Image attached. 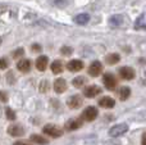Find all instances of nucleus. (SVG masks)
Here are the masks:
<instances>
[{"label": "nucleus", "mask_w": 146, "mask_h": 145, "mask_svg": "<svg viewBox=\"0 0 146 145\" xmlns=\"http://www.w3.org/2000/svg\"><path fill=\"white\" fill-rule=\"evenodd\" d=\"M42 132L45 134V135L50 136V138H60L62 135H63V130H62L60 127H58V126L55 125H46L44 126L42 128Z\"/></svg>", "instance_id": "1"}, {"label": "nucleus", "mask_w": 146, "mask_h": 145, "mask_svg": "<svg viewBox=\"0 0 146 145\" xmlns=\"http://www.w3.org/2000/svg\"><path fill=\"white\" fill-rule=\"evenodd\" d=\"M127 131H128V125H127V123H121V125H117L109 130V136H111V138H118V136L126 134Z\"/></svg>", "instance_id": "2"}, {"label": "nucleus", "mask_w": 146, "mask_h": 145, "mask_svg": "<svg viewBox=\"0 0 146 145\" xmlns=\"http://www.w3.org/2000/svg\"><path fill=\"white\" fill-rule=\"evenodd\" d=\"M99 112L98 109H96L95 107H87L85 110H83L82 116H81V118L85 121H87V122H91V121H95L96 117H98Z\"/></svg>", "instance_id": "3"}, {"label": "nucleus", "mask_w": 146, "mask_h": 145, "mask_svg": "<svg viewBox=\"0 0 146 145\" xmlns=\"http://www.w3.org/2000/svg\"><path fill=\"white\" fill-rule=\"evenodd\" d=\"M103 82H104V86H105L108 90H114L115 89V86H117V78L111 73H105L104 74Z\"/></svg>", "instance_id": "4"}, {"label": "nucleus", "mask_w": 146, "mask_h": 145, "mask_svg": "<svg viewBox=\"0 0 146 145\" xmlns=\"http://www.w3.org/2000/svg\"><path fill=\"white\" fill-rule=\"evenodd\" d=\"M119 76H121L123 80L129 81V80H133L135 78L136 72H135V69L131 68V67H122V68L119 69Z\"/></svg>", "instance_id": "5"}, {"label": "nucleus", "mask_w": 146, "mask_h": 145, "mask_svg": "<svg viewBox=\"0 0 146 145\" xmlns=\"http://www.w3.org/2000/svg\"><path fill=\"white\" fill-rule=\"evenodd\" d=\"M82 126V118H72V120L67 121L66 125H64V128L67 131H74L77 128H80Z\"/></svg>", "instance_id": "6"}, {"label": "nucleus", "mask_w": 146, "mask_h": 145, "mask_svg": "<svg viewBox=\"0 0 146 145\" xmlns=\"http://www.w3.org/2000/svg\"><path fill=\"white\" fill-rule=\"evenodd\" d=\"M101 71H103V64H101L99 61L92 62L91 66L88 67V74L92 77H98L99 74L101 73Z\"/></svg>", "instance_id": "7"}, {"label": "nucleus", "mask_w": 146, "mask_h": 145, "mask_svg": "<svg viewBox=\"0 0 146 145\" xmlns=\"http://www.w3.org/2000/svg\"><path fill=\"white\" fill-rule=\"evenodd\" d=\"M100 92H101V89L98 85H91V86H87L83 90V95H85L86 98H95V96H98Z\"/></svg>", "instance_id": "8"}, {"label": "nucleus", "mask_w": 146, "mask_h": 145, "mask_svg": "<svg viewBox=\"0 0 146 145\" xmlns=\"http://www.w3.org/2000/svg\"><path fill=\"white\" fill-rule=\"evenodd\" d=\"M83 100L82 98H81V95H73L68 99V102H67V105H68L71 109H77V108H80L81 105H82Z\"/></svg>", "instance_id": "9"}, {"label": "nucleus", "mask_w": 146, "mask_h": 145, "mask_svg": "<svg viewBox=\"0 0 146 145\" xmlns=\"http://www.w3.org/2000/svg\"><path fill=\"white\" fill-rule=\"evenodd\" d=\"M8 134L12 136H22L23 134H25V128L22 127L21 125H12L8 127Z\"/></svg>", "instance_id": "10"}, {"label": "nucleus", "mask_w": 146, "mask_h": 145, "mask_svg": "<svg viewBox=\"0 0 146 145\" xmlns=\"http://www.w3.org/2000/svg\"><path fill=\"white\" fill-rule=\"evenodd\" d=\"M67 68H68L71 72H78V71H81V69L83 68V62L78 61V59H73V61L68 62Z\"/></svg>", "instance_id": "11"}, {"label": "nucleus", "mask_w": 146, "mask_h": 145, "mask_svg": "<svg viewBox=\"0 0 146 145\" xmlns=\"http://www.w3.org/2000/svg\"><path fill=\"white\" fill-rule=\"evenodd\" d=\"M48 63H49V59L46 55H40L37 59H36V68L38 69L40 72H44L48 67Z\"/></svg>", "instance_id": "12"}, {"label": "nucleus", "mask_w": 146, "mask_h": 145, "mask_svg": "<svg viewBox=\"0 0 146 145\" xmlns=\"http://www.w3.org/2000/svg\"><path fill=\"white\" fill-rule=\"evenodd\" d=\"M54 90L58 94H62L67 90V82L64 78H56L55 82H54Z\"/></svg>", "instance_id": "13"}, {"label": "nucleus", "mask_w": 146, "mask_h": 145, "mask_svg": "<svg viewBox=\"0 0 146 145\" xmlns=\"http://www.w3.org/2000/svg\"><path fill=\"white\" fill-rule=\"evenodd\" d=\"M17 69L19 72H23V73H27L31 69V62L28 59H21L17 63Z\"/></svg>", "instance_id": "14"}, {"label": "nucleus", "mask_w": 146, "mask_h": 145, "mask_svg": "<svg viewBox=\"0 0 146 145\" xmlns=\"http://www.w3.org/2000/svg\"><path fill=\"white\" fill-rule=\"evenodd\" d=\"M99 105L103 108H113L114 105H115V102H114V99L110 96H104L99 100Z\"/></svg>", "instance_id": "15"}, {"label": "nucleus", "mask_w": 146, "mask_h": 145, "mask_svg": "<svg viewBox=\"0 0 146 145\" xmlns=\"http://www.w3.org/2000/svg\"><path fill=\"white\" fill-rule=\"evenodd\" d=\"M135 28L136 30H146V13H142L135 22Z\"/></svg>", "instance_id": "16"}, {"label": "nucleus", "mask_w": 146, "mask_h": 145, "mask_svg": "<svg viewBox=\"0 0 146 145\" xmlns=\"http://www.w3.org/2000/svg\"><path fill=\"white\" fill-rule=\"evenodd\" d=\"M88 21H90V15L87 13H81V14H77L74 17V22L77 25H86Z\"/></svg>", "instance_id": "17"}, {"label": "nucleus", "mask_w": 146, "mask_h": 145, "mask_svg": "<svg viewBox=\"0 0 146 145\" xmlns=\"http://www.w3.org/2000/svg\"><path fill=\"white\" fill-rule=\"evenodd\" d=\"M51 71H53V73H55V74L62 73V72H63V64H62V62L54 61L53 63H51Z\"/></svg>", "instance_id": "18"}, {"label": "nucleus", "mask_w": 146, "mask_h": 145, "mask_svg": "<svg viewBox=\"0 0 146 145\" xmlns=\"http://www.w3.org/2000/svg\"><path fill=\"white\" fill-rule=\"evenodd\" d=\"M118 95H119V99L121 100H127L129 98V95H131V90H129V87L123 86L121 90H119Z\"/></svg>", "instance_id": "19"}, {"label": "nucleus", "mask_w": 146, "mask_h": 145, "mask_svg": "<svg viewBox=\"0 0 146 145\" xmlns=\"http://www.w3.org/2000/svg\"><path fill=\"white\" fill-rule=\"evenodd\" d=\"M119 59H121V57H119V54L117 53H113V54H109V55H106L105 61L108 64H115L119 62Z\"/></svg>", "instance_id": "20"}, {"label": "nucleus", "mask_w": 146, "mask_h": 145, "mask_svg": "<svg viewBox=\"0 0 146 145\" xmlns=\"http://www.w3.org/2000/svg\"><path fill=\"white\" fill-rule=\"evenodd\" d=\"M122 21H123V18H122L121 14H114V15H111V17L109 18V23H110L111 26L122 25Z\"/></svg>", "instance_id": "21"}, {"label": "nucleus", "mask_w": 146, "mask_h": 145, "mask_svg": "<svg viewBox=\"0 0 146 145\" xmlns=\"http://www.w3.org/2000/svg\"><path fill=\"white\" fill-rule=\"evenodd\" d=\"M31 141H33V143H36V144H40V145L48 144V140L40 135H31Z\"/></svg>", "instance_id": "22"}, {"label": "nucleus", "mask_w": 146, "mask_h": 145, "mask_svg": "<svg viewBox=\"0 0 146 145\" xmlns=\"http://www.w3.org/2000/svg\"><path fill=\"white\" fill-rule=\"evenodd\" d=\"M85 82H86V78L85 77H76L74 80H73V86H76V87H81V86H83L85 85Z\"/></svg>", "instance_id": "23"}, {"label": "nucleus", "mask_w": 146, "mask_h": 145, "mask_svg": "<svg viewBox=\"0 0 146 145\" xmlns=\"http://www.w3.org/2000/svg\"><path fill=\"white\" fill-rule=\"evenodd\" d=\"M60 51H62V54H63V55H69V54L73 51V49L69 48V46H63V48L60 49Z\"/></svg>", "instance_id": "24"}, {"label": "nucleus", "mask_w": 146, "mask_h": 145, "mask_svg": "<svg viewBox=\"0 0 146 145\" xmlns=\"http://www.w3.org/2000/svg\"><path fill=\"white\" fill-rule=\"evenodd\" d=\"M23 54H25V50H23L22 48H21V49H17V50L13 53V58L17 59V58H19V57H22Z\"/></svg>", "instance_id": "25"}, {"label": "nucleus", "mask_w": 146, "mask_h": 145, "mask_svg": "<svg viewBox=\"0 0 146 145\" xmlns=\"http://www.w3.org/2000/svg\"><path fill=\"white\" fill-rule=\"evenodd\" d=\"M7 117L9 118L10 121H15V113L13 112L12 109H9V108H8V109H7Z\"/></svg>", "instance_id": "26"}, {"label": "nucleus", "mask_w": 146, "mask_h": 145, "mask_svg": "<svg viewBox=\"0 0 146 145\" xmlns=\"http://www.w3.org/2000/svg\"><path fill=\"white\" fill-rule=\"evenodd\" d=\"M46 90H48V81H42L41 85H40V91L45 92Z\"/></svg>", "instance_id": "27"}, {"label": "nucleus", "mask_w": 146, "mask_h": 145, "mask_svg": "<svg viewBox=\"0 0 146 145\" xmlns=\"http://www.w3.org/2000/svg\"><path fill=\"white\" fill-rule=\"evenodd\" d=\"M54 4H56L58 7H60V5H64L67 3V0H53Z\"/></svg>", "instance_id": "28"}, {"label": "nucleus", "mask_w": 146, "mask_h": 145, "mask_svg": "<svg viewBox=\"0 0 146 145\" xmlns=\"http://www.w3.org/2000/svg\"><path fill=\"white\" fill-rule=\"evenodd\" d=\"M13 145H31V143H28V141H26V140H22V141H15Z\"/></svg>", "instance_id": "29"}, {"label": "nucleus", "mask_w": 146, "mask_h": 145, "mask_svg": "<svg viewBox=\"0 0 146 145\" xmlns=\"http://www.w3.org/2000/svg\"><path fill=\"white\" fill-rule=\"evenodd\" d=\"M32 50L33 51H40L41 50V46L38 45V44H33V45H32Z\"/></svg>", "instance_id": "30"}, {"label": "nucleus", "mask_w": 146, "mask_h": 145, "mask_svg": "<svg viewBox=\"0 0 146 145\" xmlns=\"http://www.w3.org/2000/svg\"><path fill=\"white\" fill-rule=\"evenodd\" d=\"M5 68H7V61H5V58H1V69Z\"/></svg>", "instance_id": "31"}, {"label": "nucleus", "mask_w": 146, "mask_h": 145, "mask_svg": "<svg viewBox=\"0 0 146 145\" xmlns=\"http://www.w3.org/2000/svg\"><path fill=\"white\" fill-rule=\"evenodd\" d=\"M141 145H146V132H144V135L141 138Z\"/></svg>", "instance_id": "32"}, {"label": "nucleus", "mask_w": 146, "mask_h": 145, "mask_svg": "<svg viewBox=\"0 0 146 145\" xmlns=\"http://www.w3.org/2000/svg\"><path fill=\"white\" fill-rule=\"evenodd\" d=\"M1 102H7V94L4 91L1 92Z\"/></svg>", "instance_id": "33"}, {"label": "nucleus", "mask_w": 146, "mask_h": 145, "mask_svg": "<svg viewBox=\"0 0 146 145\" xmlns=\"http://www.w3.org/2000/svg\"><path fill=\"white\" fill-rule=\"evenodd\" d=\"M145 76H146V71H145Z\"/></svg>", "instance_id": "34"}]
</instances>
